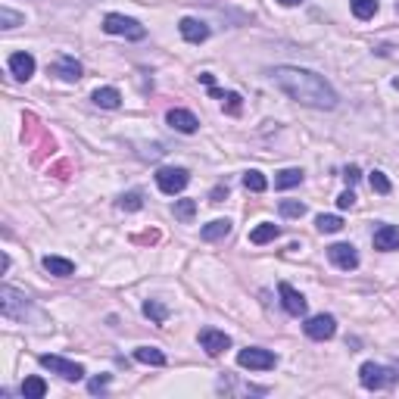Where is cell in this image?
I'll use <instances>...</instances> for the list:
<instances>
[{
  "label": "cell",
  "instance_id": "484cf974",
  "mask_svg": "<svg viewBox=\"0 0 399 399\" xmlns=\"http://www.w3.org/2000/svg\"><path fill=\"white\" fill-rule=\"evenodd\" d=\"M244 187H247V190H253V194H262V190L269 187V181H265V175H262V172L250 169V172H247V175H244Z\"/></svg>",
  "mask_w": 399,
  "mask_h": 399
},
{
  "label": "cell",
  "instance_id": "4dcf8cb0",
  "mask_svg": "<svg viewBox=\"0 0 399 399\" xmlns=\"http://www.w3.org/2000/svg\"><path fill=\"white\" fill-rule=\"evenodd\" d=\"M22 22L19 13H13L10 7H0V28H16Z\"/></svg>",
  "mask_w": 399,
  "mask_h": 399
},
{
  "label": "cell",
  "instance_id": "30bf717a",
  "mask_svg": "<svg viewBox=\"0 0 399 399\" xmlns=\"http://www.w3.org/2000/svg\"><path fill=\"white\" fill-rule=\"evenodd\" d=\"M178 32H181V38L190 41V44H203L206 38H209V25L200 22V19H194V16H184V19L178 22Z\"/></svg>",
  "mask_w": 399,
  "mask_h": 399
},
{
  "label": "cell",
  "instance_id": "f546056e",
  "mask_svg": "<svg viewBox=\"0 0 399 399\" xmlns=\"http://www.w3.org/2000/svg\"><path fill=\"white\" fill-rule=\"evenodd\" d=\"M281 216H287V218H299V216H306V206H303V203H297V200H284V203H281Z\"/></svg>",
  "mask_w": 399,
  "mask_h": 399
},
{
  "label": "cell",
  "instance_id": "ba28073f",
  "mask_svg": "<svg viewBox=\"0 0 399 399\" xmlns=\"http://www.w3.org/2000/svg\"><path fill=\"white\" fill-rule=\"evenodd\" d=\"M303 331L312 340H331L337 334V321H334V315H312L303 325Z\"/></svg>",
  "mask_w": 399,
  "mask_h": 399
},
{
  "label": "cell",
  "instance_id": "ac0fdd59",
  "mask_svg": "<svg viewBox=\"0 0 399 399\" xmlns=\"http://www.w3.org/2000/svg\"><path fill=\"white\" fill-rule=\"evenodd\" d=\"M277 234H281V228H277V225H271V222H262V225H256V228L250 231V244L262 247V244H269V240H275Z\"/></svg>",
  "mask_w": 399,
  "mask_h": 399
},
{
  "label": "cell",
  "instance_id": "d590c367",
  "mask_svg": "<svg viewBox=\"0 0 399 399\" xmlns=\"http://www.w3.org/2000/svg\"><path fill=\"white\" fill-rule=\"evenodd\" d=\"M343 178H346V181H350V184H356V181H358V169H356V166H346Z\"/></svg>",
  "mask_w": 399,
  "mask_h": 399
},
{
  "label": "cell",
  "instance_id": "52a82bcc",
  "mask_svg": "<svg viewBox=\"0 0 399 399\" xmlns=\"http://www.w3.org/2000/svg\"><path fill=\"white\" fill-rule=\"evenodd\" d=\"M187 181H190L187 169H159L156 172V184H159V190L169 196L181 194V190L187 187Z\"/></svg>",
  "mask_w": 399,
  "mask_h": 399
},
{
  "label": "cell",
  "instance_id": "1f68e13d",
  "mask_svg": "<svg viewBox=\"0 0 399 399\" xmlns=\"http://www.w3.org/2000/svg\"><path fill=\"white\" fill-rule=\"evenodd\" d=\"M372 190H378V194H390V178L384 175V172H372Z\"/></svg>",
  "mask_w": 399,
  "mask_h": 399
},
{
  "label": "cell",
  "instance_id": "7a4b0ae2",
  "mask_svg": "<svg viewBox=\"0 0 399 399\" xmlns=\"http://www.w3.org/2000/svg\"><path fill=\"white\" fill-rule=\"evenodd\" d=\"M103 32L119 34V38H128V41H141V38H147V28H144L137 19H128V16H122V13H109L106 19H103Z\"/></svg>",
  "mask_w": 399,
  "mask_h": 399
},
{
  "label": "cell",
  "instance_id": "9a60e30c",
  "mask_svg": "<svg viewBox=\"0 0 399 399\" xmlns=\"http://www.w3.org/2000/svg\"><path fill=\"white\" fill-rule=\"evenodd\" d=\"M10 72H13V78H19V82H28L34 75V56L32 54H13L10 56Z\"/></svg>",
  "mask_w": 399,
  "mask_h": 399
},
{
  "label": "cell",
  "instance_id": "d6986e66",
  "mask_svg": "<svg viewBox=\"0 0 399 399\" xmlns=\"http://www.w3.org/2000/svg\"><path fill=\"white\" fill-rule=\"evenodd\" d=\"M228 234H231V222H228V218H216V222L203 225V231H200V237H203V240H222V237H228Z\"/></svg>",
  "mask_w": 399,
  "mask_h": 399
},
{
  "label": "cell",
  "instance_id": "8d00e7d4",
  "mask_svg": "<svg viewBox=\"0 0 399 399\" xmlns=\"http://www.w3.org/2000/svg\"><path fill=\"white\" fill-rule=\"evenodd\" d=\"M222 196H228V187H225V184H218V187L212 190V203H222Z\"/></svg>",
  "mask_w": 399,
  "mask_h": 399
},
{
  "label": "cell",
  "instance_id": "44dd1931",
  "mask_svg": "<svg viewBox=\"0 0 399 399\" xmlns=\"http://www.w3.org/2000/svg\"><path fill=\"white\" fill-rule=\"evenodd\" d=\"M135 358H137V362H144V365H166V352L156 350V346H137Z\"/></svg>",
  "mask_w": 399,
  "mask_h": 399
},
{
  "label": "cell",
  "instance_id": "6da1fadb",
  "mask_svg": "<svg viewBox=\"0 0 399 399\" xmlns=\"http://www.w3.org/2000/svg\"><path fill=\"white\" fill-rule=\"evenodd\" d=\"M271 78H275V84L290 100L303 103V106H312V109L337 106V91L325 82V75L309 72V69H299V66H277L271 72Z\"/></svg>",
  "mask_w": 399,
  "mask_h": 399
},
{
  "label": "cell",
  "instance_id": "83f0119b",
  "mask_svg": "<svg viewBox=\"0 0 399 399\" xmlns=\"http://www.w3.org/2000/svg\"><path fill=\"white\" fill-rule=\"evenodd\" d=\"M196 212V203L194 200H178L175 203V218H181V222H190Z\"/></svg>",
  "mask_w": 399,
  "mask_h": 399
},
{
  "label": "cell",
  "instance_id": "74e56055",
  "mask_svg": "<svg viewBox=\"0 0 399 399\" xmlns=\"http://www.w3.org/2000/svg\"><path fill=\"white\" fill-rule=\"evenodd\" d=\"M200 82H203V84H206V88H212V82H216V78H212V75H209V72H203V75H200Z\"/></svg>",
  "mask_w": 399,
  "mask_h": 399
},
{
  "label": "cell",
  "instance_id": "7c38bea8",
  "mask_svg": "<svg viewBox=\"0 0 399 399\" xmlns=\"http://www.w3.org/2000/svg\"><path fill=\"white\" fill-rule=\"evenodd\" d=\"M166 122H169L175 131H181V135H194V131L200 128V122H196V115L190 113V109H169Z\"/></svg>",
  "mask_w": 399,
  "mask_h": 399
},
{
  "label": "cell",
  "instance_id": "e575fe53",
  "mask_svg": "<svg viewBox=\"0 0 399 399\" xmlns=\"http://www.w3.org/2000/svg\"><path fill=\"white\" fill-rule=\"evenodd\" d=\"M106 384H109V374H100V378H94V380L88 384V390H91V393H100Z\"/></svg>",
  "mask_w": 399,
  "mask_h": 399
},
{
  "label": "cell",
  "instance_id": "5bb4252c",
  "mask_svg": "<svg viewBox=\"0 0 399 399\" xmlns=\"http://www.w3.org/2000/svg\"><path fill=\"white\" fill-rule=\"evenodd\" d=\"M374 250H380V253L399 250V225H380L374 231Z\"/></svg>",
  "mask_w": 399,
  "mask_h": 399
},
{
  "label": "cell",
  "instance_id": "d4e9b609",
  "mask_svg": "<svg viewBox=\"0 0 399 399\" xmlns=\"http://www.w3.org/2000/svg\"><path fill=\"white\" fill-rule=\"evenodd\" d=\"M350 10L356 19H372L378 13V0H350Z\"/></svg>",
  "mask_w": 399,
  "mask_h": 399
},
{
  "label": "cell",
  "instance_id": "8992f818",
  "mask_svg": "<svg viewBox=\"0 0 399 399\" xmlns=\"http://www.w3.org/2000/svg\"><path fill=\"white\" fill-rule=\"evenodd\" d=\"M25 293H19L16 287H0V312H3V318H25Z\"/></svg>",
  "mask_w": 399,
  "mask_h": 399
},
{
  "label": "cell",
  "instance_id": "603a6c76",
  "mask_svg": "<svg viewBox=\"0 0 399 399\" xmlns=\"http://www.w3.org/2000/svg\"><path fill=\"white\" fill-rule=\"evenodd\" d=\"M22 396H25V399L47 396V384H44L41 378H25V380H22Z\"/></svg>",
  "mask_w": 399,
  "mask_h": 399
},
{
  "label": "cell",
  "instance_id": "3957f363",
  "mask_svg": "<svg viewBox=\"0 0 399 399\" xmlns=\"http://www.w3.org/2000/svg\"><path fill=\"white\" fill-rule=\"evenodd\" d=\"M396 378L399 374L393 372V368H384V365H378V362H365V365L358 368V380H362L365 390H384V387H390Z\"/></svg>",
  "mask_w": 399,
  "mask_h": 399
},
{
  "label": "cell",
  "instance_id": "ffe728a7",
  "mask_svg": "<svg viewBox=\"0 0 399 399\" xmlns=\"http://www.w3.org/2000/svg\"><path fill=\"white\" fill-rule=\"evenodd\" d=\"M94 103L103 109H119V103H122V94L115 88H97L94 91Z\"/></svg>",
  "mask_w": 399,
  "mask_h": 399
},
{
  "label": "cell",
  "instance_id": "f35d334b",
  "mask_svg": "<svg viewBox=\"0 0 399 399\" xmlns=\"http://www.w3.org/2000/svg\"><path fill=\"white\" fill-rule=\"evenodd\" d=\"M281 7H297V3H303V0H277Z\"/></svg>",
  "mask_w": 399,
  "mask_h": 399
},
{
  "label": "cell",
  "instance_id": "cb8c5ba5",
  "mask_svg": "<svg viewBox=\"0 0 399 399\" xmlns=\"http://www.w3.org/2000/svg\"><path fill=\"white\" fill-rule=\"evenodd\" d=\"M144 315L150 318V321H156V325H166V318H169V309H166L159 299H147L144 303Z\"/></svg>",
  "mask_w": 399,
  "mask_h": 399
},
{
  "label": "cell",
  "instance_id": "2e32d148",
  "mask_svg": "<svg viewBox=\"0 0 399 399\" xmlns=\"http://www.w3.org/2000/svg\"><path fill=\"white\" fill-rule=\"evenodd\" d=\"M50 72H54L56 78H62V82H78V78H82V62L72 60V56H62L60 62H54Z\"/></svg>",
  "mask_w": 399,
  "mask_h": 399
},
{
  "label": "cell",
  "instance_id": "836d02e7",
  "mask_svg": "<svg viewBox=\"0 0 399 399\" xmlns=\"http://www.w3.org/2000/svg\"><path fill=\"white\" fill-rule=\"evenodd\" d=\"M352 203H356V194H352V190H343V194L337 196V206H340V209H352Z\"/></svg>",
  "mask_w": 399,
  "mask_h": 399
},
{
  "label": "cell",
  "instance_id": "277c9868",
  "mask_svg": "<svg viewBox=\"0 0 399 399\" xmlns=\"http://www.w3.org/2000/svg\"><path fill=\"white\" fill-rule=\"evenodd\" d=\"M237 365L250 368V372H269V368L277 365V356L271 350H259V346H250V350L237 352Z\"/></svg>",
  "mask_w": 399,
  "mask_h": 399
},
{
  "label": "cell",
  "instance_id": "4316f807",
  "mask_svg": "<svg viewBox=\"0 0 399 399\" xmlns=\"http://www.w3.org/2000/svg\"><path fill=\"white\" fill-rule=\"evenodd\" d=\"M315 225H318V231H321V234H334V231L343 228V218H340V216H318Z\"/></svg>",
  "mask_w": 399,
  "mask_h": 399
},
{
  "label": "cell",
  "instance_id": "f1b7e54d",
  "mask_svg": "<svg viewBox=\"0 0 399 399\" xmlns=\"http://www.w3.org/2000/svg\"><path fill=\"white\" fill-rule=\"evenodd\" d=\"M119 206H122V209H128V212L141 209V206H144V196H141V190H131V194H125L122 200H119Z\"/></svg>",
  "mask_w": 399,
  "mask_h": 399
},
{
  "label": "cell",
  "instance_id": "5b68a950",
  "mask_svg": "<svg viewBox=\"0 0 399 399\" xmlns=\"http://www.w3.org/2000/svg\"><path fill=\"white\" fill-rule=\"evenodd\" d=\"M38 362H41L47 372H54V374H60L62 380H82L84 378V365H78V362H69V358H62V356H38Z\"/></svg>",
  "mask_w": 399,
  "mask_h": 399
},
{
  "label": "cell",
  "instance_id": "4fadbf2b",
  "mask_svg": "<svg viewBox=\"0 0 399 399\" xmlns=\"http://www.w3.org/2000/svg\"><path fill=\"white\" fill-rule=\"evenodd\" d=\"M277 293H281V303H284V309L290 312V315H306V297L297 290V287H290L284 281V284L277 287Z\"/></svg>",
  "mask_w": 399,
  "mask_h": 399
},
{
  "label": "cell",
  "instance_id": "d6a6232c",
  "mask_svg": "<svg viewBox=\"0 0 399 399\" xmlns=\"http://www.w3.org/2000/svg\"><path fill=\"white\" fill-rule=\"evenodd\" d=\"M225 109H228L231 115L240 113V94H225Z\"/></svg>",
  "mask_w": 399,
  "mask_h": 399
},
{
  "label": "cell",
  "instance_id": "9c48e42d",
  "mask_svg": "<svg viewBox=\"0 0 399 399\" xmlns=\"http://www.w3.org/2000/svg\"><path fill=\"white\" fill-rule=\"evenodd\" d=\"M328 259H331L337 269H343V271H352L358 265V253H356V247H352V244H334V247H328Z\"/></svg>",
  "mask_w": 399,
  "mask_h": 399
},
{
  "label": "cell",
  "instance_id": "e0dca14e",
  "mask_svg": "<svg viewBox=\"0 0 399 399\" xmlns=\"http://www.w3.org/2000/svg\"><path fill=\"white\" fill-rule=\"evenodd\" d=\"M44 269L56 277H69L75 275V262L72 259H62V256H44Z\"/></svg>",
  "mask_w": 399,
  "mask_h": 399
},
{
  "label": "cell",
  "instance_id": "8fae6325",
  "mask_svg": "<svg viewBox=\"0 0 399 399\" xmlns=\"http://www.w3.org/2000/svg\"><path fill=\"white\" fill-rule=\"evenodd\" d=\"M200 346H203L209 356H222L231 346V337L225 331H216V328H203V331H200Z\"/></svg>",
  "mask_w": 399,
  "mask_h": 399
},
{
  "label": "cell",
  "instance_id": "7402d4cb",
  "mask_svg": "<svg viewBox=\"0 0 399 399\" xmlns=\"http://www.w3.org/2000/svg\"><path fill=\"white\" fill-rule=\"evenodd\" d=\"M299 181H303V172H299V169H284V172H277V175H275V187L277 190H290V187H297Z\"/></svg>",
  "mask_w": 399,
  "mask_h": 399
}]
</instances>
